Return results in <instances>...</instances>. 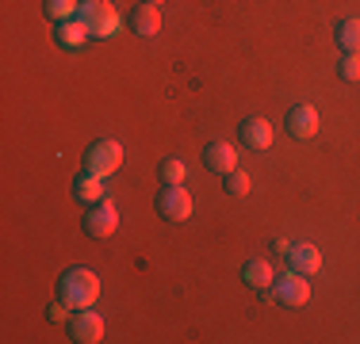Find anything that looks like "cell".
Here are the masks:
<instances>
[{
  "label": "cell",
  "mask_w": 360,
  "mask_h": 344,
  "mask_svg": "<svg viewBox=\"0 0 360 344\" xmlns=\"http://www.w3.org/2000/svg\"><path fill=\"white\" fill-rule=\"evenodd\" d=\"M242 142L250 145V150H269V145L276 142V131H272L269 119H245L242 123Z\"/></svg>",
  "instance_id": "obj_12"
},
{
  "label": "cell",
  "mask_w": 360,
  "mask_h": 344,
  "mask_svg": "<svg viewBox=\"0 0 360 344\" xmlns=\"http://www.w3.org/2000/svg\"><path fill=\"white\" fill-rule=\"evenodd\" d=\"M288 131H291V138H314L319 134V107L295 103V107L288 111Z\"/></svg>",
  "instance_id": "obj_9"
},
{
  "label": "cell",
  "mask_w": 360,
  "mask_h": 344,
  "mask_svg": "<svg viewBox=\"0 0 360 344\" xmlns=\"http://www.w3.org/2000/svg\"><path fill=\"white\" fill-rule=\"evenodd\" d=\"M73 195H77V203H100V199H108V184H104V176H96V172H81V176L73 180Z\"/></svg>",
  "instance_id": "obj_11"
},
{
  "label": "cell",
  "mask_w": 360,
  "mask_h": 344,
  "mask_svg": "<svg viewBox=\"0 0 360 344\" xmlns=\"http://www.w3.org/2000/svg\"><path fill=\"white\" fill-rule=\"evenodd\" d=\"M54 39L62 42L65 50H77V46H84V39H92V34H89V27H84L81 20H65V23H58Z\"/></svg>",
  "instance_id": "obj_15"
},
{
  "label": "cell",
  "mask_w": 360,
  "mask_h": 344,
  "mask_svg": "<svg viewBox=\"0 0 360 344\" xmlns=\"http://www.w3.org/2000/svg\"><path fill=\"white\" fill-rule=\"evenodd\" d=\"M65 329H70V340L77 344H96L104 340V317L96 314V310H73L70 322H65Z\"/></svg>",
  "instance_id": "obj_6"
},
{
  "label": "cell",
  "mask_w": 360,
  "mask_h": 344,
  "mask_svg": "<svg viewBox=\"0 0 360 344\" xmlns=\"http://www.w3.org/2000/svg\"><path fill=\"white\" fill-rule=\"evenodd\" d=\"M146 4H161V0H146Z\"/></svg>",
  "instance_id": "obj_21"
},
{
  "label": "cell",
  "mask_w": 360,
  "mask_h": 344,
  "mask_svg": "<svg viewBox=\"0 0 360 344\" xmlns=\"http://www.w3.org/2000/svg\"><path fill=\"white\" fill-rule=\"evenodd\" d=\"M284 256H288V268L299 272V275H314L322 268V253L314 245H307V241H291Z\"/></svg>",
  "instance_id": "obj_8"
},
{
  "label": "cell",
  "mask_w": 360,
  "mask_h": 344,
  "mask_svg": "<svg viewBox=\"0 0 360 344\" xmlns=\"http://www.w3.org/2000/svg\"><path fill=\"white\" fill-rule=\"evenodd\" d=\"M84 230H89L92 237H111L119 230V206L111 199L92 203V211L84 214Z\"/></svg>",
  "instance_id": "obj_7"
},
{
  "label": "cell",
  "mask_w": 360,
  "mask_h": 344,
  "mask_svg": "<svg viewBox=\"0 0 360 344\" xmlns=\"http://www.w3.org/2000/svg\"><path fill=\"white\" fill-rule=\"evenodd\" d=\"M58 298L70 310H89L100 298V275L92 268H70L58 275Z\"/></svg>",
  "instance_id": "obj_1"
},
{
  "label": "cell",
  "mask_w": 360,
  "mask_h": 344,
  "mask_svg": "<svg viewBox=\"0 0 360 344\" xmlns=\"http://www.w3.org/2000/svg\"><path fill=\"white\" fill-rule=\"evenodd\" d=\"M131 31L134 34H142V39H153V34L161 31V12H158V4H139L131 12Z\"/></svg>",
  "instance_id": "obj_13"
},
{
  "label": "cell",
  "mask_w": 360,
  "mask_h": 344,
  "mask_svg": "<svg viewBox=\"0 0 360 344\" xmlns=\"http://www.w3.org/2000/svg\"><path fill=\"white\" fill-rule=\"evenodd\" d=\"M338 69H341V77H345V81H360V54H345Z\"/></svg>",
  "instance_id": "obj_20"
},
{
  "label": "cell",
  "mask_w": 360,
  "mask_h": 344,
  "mask_svg": "<svg viewBox=\"0 0 360 344\" xmlns=\"http://www.w3.org/2000/svg\"><path fill=\"white\" fill-rule=\"evenodd\" d=\"M77 20L89 27L92 39H115V34L123 31V20H119V12L108 4V0H84L81 12H77Z\"/></svg>",
  "instance_id": "obj_2"
},
{
  "label": "cell",
  "mask_w": 360,
  "mask_h": 344,
  "mask_svg": "<svg viewBox=\"0 0 360 344\" xmlns=\"http://www.w3.org/2000/svg\"><path fill=\"white\" fill-rule=\"evenodd\" d=\"M203 165H207L211 172H234L238 168V150L230 142H207L203 145Z\"/></svg>",
  "instance_id": "obj_10"
},
{
  "label": "cell",
  "mask_w": 360,
  "mask_h": 344,
  "mask_svg": "<svg viewBox=\"0 0 360 344\" xmlns=\"http://www.w3.org/2000/svg\"><path fill=\"white\" fill-rule=\"evenodd\" d=\"M272 298H276L280 306H288V310H299V306L311 303V283H307V275H299V272L276 275V279H272Z\"/></svg>",
  "instance_id": "obj_4"
},
{
  "label": "cell",
  "mask_w": 360,
  "mask_h": 344,
  "mask_svg": "<svg viewBox=\"0 0 360 344\" xmlns=\"http://www.w3.org/2000/svg\"><path fill=\"white\" fill-rule=\"evenodd\" d=\"M250 176H245L242 168H234V172H226V192L230 195H250Z\"/></svg>",
  "instance_id": "obj_19"
},
{
  "label": "cell",
  "mask_w": 360,
  "mask_h": 344,
  "mask_svg": "<svg viewBox=\"0 0 360 344\" xmlns=\"http://www.w3.org/2000/svg\"><path fill=\"white\" fill-rule=\"evenodd\" d=\"M338 46L345 54H360V20H345L338 27Z\"/></svg>",
  "instance_id": "obj_17"
},
{
  "label": "cell",
  "mask_w": 360,
  "mask_h": 344,
  "mask_svg": "<svg viewBox=\"0 0 360 344\" xmlns=\"http://www.w3.org/2000/svg\"><path fill=\"white\" fill-rule=\"evenodd\" d=\"M158 214L165 222H184L192 218V195H188L184 184H165L158 192Z\"/></svg>",
  "instance_id": "obj_5"
},
{
  "label": "cell",
  "mask_w": 360,
  "mask_h": 344,
  "mask_svg": "<svg viewBox=\"0 0 360 344\" xmlns=\"http://www.w3.org/2000/svg\"><path fill=\"white\" fill-rule=\"evenodd\" d=\"M184 176H188V165L180 157H165V161H161V180H165V184H184Z\"/></svg>",
  "instance_id": "obj_18"
},
{
  "label": "cell",
  "mask_w": 360,
  "mask_h": 344,
  "mask_svg": "<svg viewBox=\"0 0 360 344\" xmlns=\"http://www.w3.org/2000/svg\"><path fill=\"white\" fill-rule=\"evenodd\" d=\"M42 12H46L50 23H65V20H77L81 0H46V4H42Z\"/></svg>",
  "instance_id": "obj_16"
},
{
  "label": "cell",
  "mask_w": 360,
  "mask_h": 344,
  "mask_svg": "<svg viewBox=\"0 0 360 344\" xmlns=\"http://www.w3.org/2000/svg\"><path fill=\"white\" fill-rule=\"evenodd\" d=\"M242 279L250 283V287H257V291H264V295H269V291H272V279H276V272H272L269 260H261V256H257V260H245Z\"/></svg>",
  "instance_id": "obj_14"
},
{
  "label": "cell",
  "mask_w": 360,
  "mask_h": 344,
  "mask_svg": "<svg viewBox=\"0 0 360 344\" xmlns=\"http://www.w3.org/2000/svg\"><path fill=\"white\" fill-rule=\"evenodd\" d=\"M119 165H123V145L111 142V138H100L84 150V172H96V176H115Z\"/></svg>",
  "instance_id": "obj_3"
}]
</instances>
